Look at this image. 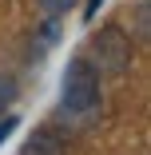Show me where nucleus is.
I'll use <instances>...</instances> for the list:
<instances>
[{"instance_id": "0eeeda50", "label": "nucleus", "mask_w": 151, "mask_h": 155, "mask_svg": "<svg viewBox=\"0 0 151 155\" xmlns=\"http://www.w3.org/2000/svg\"><path fill=\"white\" fill-rule=\"evenodd\" d=\"M100 4H103V0H87V4H84V20H87V24L96 20V12H100Z\"/></svg>"}, {"instance_id": "7ed1b4c3", "label": "nucleus", "mask_w": 151, "mask_h": 155, "mask_svg": "<svg viewBox=\"0 0 151 155\" xmlns=\"http://www.w3.org/2000/svg\"><path fill=\"white\" fill-rule=\"evenodd\" d=\"M20 155H68V143H64V135L52 131V127H36L32 135L24 139Z\"/></svg>"}, {"instance_id": "20e7f679", "label": "nucleus", "mask_w": 151, "mask_h": 155, "mask_svg": "<svg viewBox=\"0 0 151 155\" xmlns=\"http://www.w3.org/2000/svg\"><path fill=\"white\" fill-rule=\"evenodd\" d=\"M36 4H40V12H44L48 20H60L64 12H72V8L80 4V0H36Z\"/></svg>"}, {"instance_id": "f257e3e1", "label": "nucleus", "mask_w": 151, "mask_h": 155, "mask_svg": "<svg viewBox=\"0 0 151 155\" xmlns=\"http://www.w3.org/2000/svg\"><path fill=\"white\" fill-rule=\"evenodd\" d=\"M100 107V72L92 68L87 56H72L64 76H60V111L68 119L92 115Z\"/></svg>"}, {"instance_id": "39448f33", "label": "nucleus", "mask_w": 151, "mask_h": 155, "mask_svg": "<svg viewBox=\"0 0 151 155\" xmlns=\"http://www.w3.org/2000/svg\"><path fill=\"white\" fill-rule=\"evenodd\" d=\"M16 91H20V87H16V80H12V76H0V111L16 104Z\"/></svg>"}, {"instance_id": "423d86ee", "label": "nucleus", "mask_w": 151, "mask_h": 155, "mask_svg": "<svg viewBox=\"0 0 151 155\" xmlns=\"http://www.w3.org/2000/svg\"><path fill=\"white\" fill-rule=\"evenodd\" d=\"M16 127H20V119H16V115H4V119H0V147H4V139H8Z\"/></svg>"}, {"instance_id": "f03ea898", "label": "nucleus", "mask_w": 151, "mask_h": 155, "mask_svg": "<svg viewBox=\"0 0 151 155\" xmlns=\"http://www.w3.org/2000/svg\"><path fill=\"white\" fill-rule=\"evenodd\" d=\"M87 60H92V68L103 72V76H123L131 68V60H135V40L119 24H103L100 32L87 40Z\"/></svg>"}]
</instances>
